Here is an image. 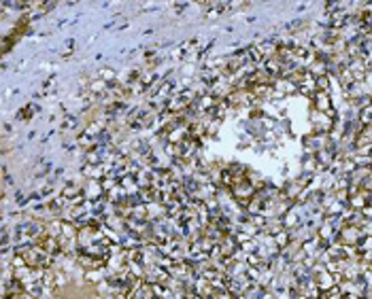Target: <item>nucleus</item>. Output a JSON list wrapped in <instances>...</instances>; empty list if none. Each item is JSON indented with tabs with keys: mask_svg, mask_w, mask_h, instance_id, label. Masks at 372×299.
<instances>
[{
	"mask_svg": "<svg viewBox=\"0 0 372 299\" xmlns=\"http://www.w3.org/2000/svg\"><path fill=\"white\" fill-rule=\"evenodd\" d=\"M317 100V108L321 110V113H332V104H330V98H328V93H317L315 96Z\"/></svg>",
	"mask_w": 372,
	"mask_h": 299,
	"instance_id": "obj_1",
	"label": "nucleus"
},
{
	"mask_svg": "<svg viewBox=\"0 0 372 299\" xmlns=\"http://www.w3.org/2000/svg\"><path fill=\"white\" fill-rule=\"evenodd\" d=\"M362 121L366 125H372V106H364L362 110Z\"/></svg>",
	"mask_w": 372,
	"mask_h": 299,
	"instance_id": "obj_2",
	"label": "nucleus"
}]
</instances>
